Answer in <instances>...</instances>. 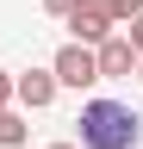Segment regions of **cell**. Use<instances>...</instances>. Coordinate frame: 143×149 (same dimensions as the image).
Returning <instances> with one entry per match:
<instances>
[{"mask_svg":"<svg viewBox=\"0 0 143 149\" xmlns=\"http://www.w3.org/2000/svg\"><path fill=\"white\" fill-rule=\"evenodd\" d=\"M93 62H100V81H118V74L137 68V50H131V37H124V31H112L106 44H93Z\"/></svg>","mask_w":143,"mask_h":149,"instance_id":"5b68a950","label":"cell"},{"mask_svg":"<svg viewBox=\"0 0 143 149\" xmlns=\"http://www.w3.org/2000/svg\"><path fill=\"white\" fill-rule=\"evenodd\" d=\"M137 81H143V56H137Z\"/></svg>","mask_w":143,"mask_h":149,"instance_id":"8fae6325","label":"cell"},{"mask_svg":"<svg viewBox=\"0 0 143 149\" xmlns=\"http://www.w3.org/2000/svg\"><path fill=\"white\" fill-rule=\"evenodd\" d=\"M50 149H75V143H50Z\"/></svg>","mask_w":143,"mask_h":149,"instance_id":"7c38bea8","label":"cell"},{"mask_svg":"<svg viewBox=\"0 0 143 149\" xmlns=\"http://www.w3.org/2000/svg\"><path fill=\"white\" fill-rule=\"evenodd\" d=\"M68 6H75V0H44V13H56V19H68Z\"/></svg>","mask_w":143,"mask_h":149,"instance_id":"30bf717a","label":"cell"},{"mask_svg":"<svg viewBox=\"0 0 143 149\" xmlns=\"http://www.w3.org/2000/svg\"><path fill=\"white\" fill-rule=\"evenodd\" d=\"M106 6H112V19H118V25H131V19L143 13V0H106Z\"/></svg>","mask_w":143,"mask_h":149,"instance_id":"52a82bcc","label":"cell"},{"mask_svg":"<svg viewBox=\"0 0 143 149\" xmlns=\"http://www.w3.org/2000/svg\"><path fill=\"white\" fill-rule=\"evenodd\" d=\"M68 31H75V44H106V37L118 31V19H112V6H106V0H75V6H68Z\"/></svg>","mask_w":143,"mask_h":149,"instance_id":"7a4b0ae2","label":"cell"},{"mask_svg":"<svg viewBox=\"0 0 143 149\" xmlns=\"http://www.w3.org/2000/svg\"><path fill=\"white\" fill-rule=\"evenodd\" d=\"M0 106H13V74L0 68Z\"/></svg>","mask_w":143,"mask_h":149,"instance_id":"9c48e42d","label":"cell"},{"mask_svg":"<svg viewBox=\"0 0 143 149\" xmlns=\"http://www.w3.org/2000/svg\"><path fill=\"white\" fill-rule=\"evenodd\" d=\"M25 137H31L25 118H19L13 106H0V149H25Z\"/></svg>","mask_w":143,"mask_h":149,"instance_id":"8992f818","label":"cell"},{"mask_svg":"<svg viewBox=\"0 0 143 149\" xmlns=\"http://www.w3.org/2000/svg\"><path fill=\"white\" fill-rule=\"evenodd\" d=\"M75 124H81V143L75 149H137L143 143V118L124 100H87Z\"/></svg>","mask_w":143,"mask_h":149,"instance_id":"6da1fadb","label":"cell"},{"mask_svg":"<svg viewBox=\"0 0 143 149\" xmlns=\"http://www.w3.org/2000/svg\"><path fill=\"white\" fill-rule=\"evenodd\" d=\"M50 74H56V87H93V81H100V62H93V50H87V44L68 37V44L50 56Z\"/></svg>","mask_w":143,"mask_h":149,"instance_id":"3957f363","label":"cell"},{"mask_svg":"<svg viewBox=\"0 0 143 149\" xmlns=\"http://www.w3.org/2000/svg\"><path fill=\"white\" fill-rule=\"evenodd\" d=\"M56 74H50V68H25V74H13V100H19L25 112H44L50 100H56Z\"/></svg>","mask_w":143,"mask_h":149,"instance_id":"277c9868","label":"cell"},{"mask_svg":"<svg viewBox=\"0 0 143 149\" xmlns=\"http://www.w3.org/2000/svg\"><path fill=\"white\" fill-rule=\"evenodd\" d=\"M124 37H131V50H137V56H143V13H137V19H131V25H124Z\"/></svg>","mask_w":143,"mask_h":149,"instance_id":"ba28073f","label":"cell"}]
</instances>
